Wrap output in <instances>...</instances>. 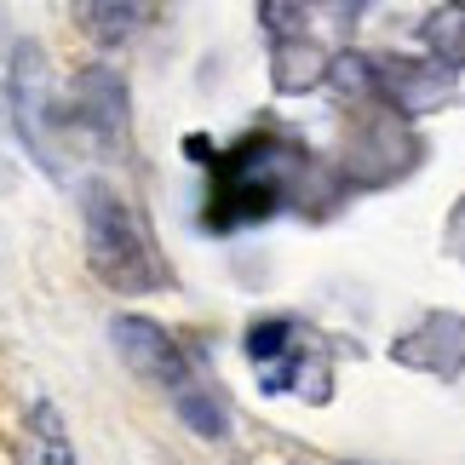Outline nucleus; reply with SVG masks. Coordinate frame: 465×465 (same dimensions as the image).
Segmentation results:
<instances>
[{
    "label": "nucleus",
    "mask_w": 465,
    "mask_h": 465,
    "mask_svg": "<svg viewBox=\"0 0 465 465\" xmlns=\"http://www.w3.org/2000/svg\"><path fill=\"white\" fill-rule=\"evenodd\" d=\"M414 161H420V138L408 133L402 115L362 110V127H356V138H351V155H345L339 184L345 190H380V184H397Z\"/></svg>",
    "instance_id": "5"
},
{
    "label": "nucleus",
    "mask_w": 465,
    "mask_h": 465,
    "mask_svg": "<svg viewBox=\"0 0 465 465\" xmlns=\"http://www.w3.org/2000/svg\"><path fill=\"white\" fill-rule=\"evenodd\" d=\"M442 253H449L454 264H465V195L454 202V213H449V224H442Z\"/></svg>",
    "instance_id": "14"
},
{
    "label": "nucleus",
    "mask_w": 465,
    "mask_h": 465,
    "mask_svg": "<svg viewBox=\"0 0 465 465\" xmlns=\"http://www.w3.org/2000/svg\"><path fill=\"white\" fill-rule=\"evenodd\" d=\"M6 75H12V41L0 35V115H6Z\"/></svg>",
    "instance_id": "15"
},
{
    "label": "nucleus",
    "mask_w": 465,
    "mask_h": 465,
    "mask_svg": "<svg viewBox=\"0 0 465 465\" xmlns=\"http://www.w3.org/2000/svg\"><path fill=\"white\" fill-rule=\"evenodd\" d=\"M259 17H264V29H271V86H276L282 98L316 93V86L328 81V58H333V52L311 35L305 6H288V0H264Z\"/></svg>",
    "instance_id": "4"
},
{
    "label": "nucleus",
    "mask_w": 465,
    "mask_h": 465,
    "mask_svg": "<svg viewBox=\"0 0 465 465\" xmlns=\"http://www.w3.org/2000/svg\"><path fill=\"white\" fill-rule=\"evenodd\" d=\"M373 81H380V110L391 115H431L454 98V75L437 69L431 58H373Z\"/></svg>",
    "instance_id": "8"
},
{
    "label": "nucleus",
    "mask_w": 465,
    "mask_h": 465,
    "mask_svg": "<svg viewBox=\"0 0 465 465\" xmlns=\"http://www.w3.org/2000/svg\"><path fill=\"white\" fill-rule=\"evenodd\" d=\"M173 414L184 420L195 437H207V442L230 437V402H224V391L213 380H202V373H195L184 391H173Z\"/></svg>",
    "instance_id": "10"
},
{
    "label": "nucleus",
    "mask_w": 465,
    "mask_h": 465,
    "mask_svg": "<svg viewBox=\"0 0 465 465\" xmlns=\"http://www.w3.org/2000/svg\"><path fill=\"white\" fill-rule=\"evenodd\" d=\"M351 465H356V460H351Z\"/></svg>",
    "instance_id": "16"
},
{
    "label": "nucleus",
    "mask_w": 465,
    "mask_h": 465,
    "mask_svg": "<svg viewBox=\"0 0 465 465\" xmlns=\"http://www.w3.org/2000/svg\"><path fill=\"white\" fill-rule=\"evenodd\" d=\"M242 351H247V362L259 368V385L271 391V397H288V391H299V397H311V402L333 397V356L322 345V333L305 328V322L259 316L253 328H247Z\"/></svg>",
    "instance_id": "3"
},
{
    "label": "nucleus",
    "mask_w": 465,
    "mask_h": 465,
    "mask_svg": "<svg viewBox=\"0 0 465 465\" xmlns=\"http://www.w3.org/2000/svg\"><path fill=\"white\" fill-rule=\"evenodd\" d=\"M69 127H81L86 138H98V144H115L121 133H127V81L115 75V69L93 64L86 75L75 81V98H69Z\"/></svg>",
    "instance_id": "9"
},
{
    "label": "nucleus",
    "mask_w": 465,
    "mask_h": 465,
    "mask_svg": "<svg viewBox=\"0 0 465 465\" xmlns=\"http://www.w3.org/2000/svg\"><path fill=\"white\" fill-rule=\"evenodd\" d=\"M202 161H207V213H202L207 230L264 224L288 207L339 202V195H345L339 173H328L299 138L276 133V127L247 133L230 150H213Z\"/></svg>",
    "instance_id": "1"
},
{
    "label": "nucleus",
    "mask_w": 465,
    "mask_h": 465,
    "mask_svg": "<svg viewBox=\"0 0 465 465\" xmlns=\"http://www.w3.org/2000/svg\"><path fill=\"white\" fill-rule=\"evenodd\" d=\"M110 339H115V351H121V362H127L144 385H155V391H184L195 373V356L178 345V339L161 328V322H150V316H115L110 322Z\"/></svg>",
    "instance_id": "6"
},
{
    "label": "nucleus",
    "mask_w": 465,
    "mask_h": 465,
    "mask_svg": "<svg viewBox=\"0 0 465 465\" xmlns=\"http://www.w3.org/2000/svg\"><path fill=\"white\" fill-rule=\"evenodd\" d=\"M391 362L425 380L454 385L465 373V316L460 311H425L408 333L391 339Z\"/></svg>",
    "instance_id": "7"
},
{
    "label": "nucleus",
    "mask_w": 465,
    "mask_h": 465,
    "mask_svg": "<svg viewBox=\"0 0 465 465\" xmlns=\"http://www.w3.org/2000/svg\"><path fill=\"white\" fill-rule=\"evenodd\" d=\"M75 17L98 41H127V35H138L155 17V6H138V0H127V6H75Z\"/></svg>",
    "instance_id": "12"
},
{
    "label": "nucleus",
    "mask_w": 465,
    "mask_h": 465,
    "mask_svg": "<svg viewBox=\"0 0 465 465\" xmlns=\"http://www.w3.org/2000/svg\"><path fill=\"white\" fill-rule=\"evenodd\" d=\"M29 431H35V449H41V465H75V449L64 437V420L52 402H35L29 408Z\"/></svg>",
    "instance_id": "13"
},
{
    "label": "nucleus",
    "mask_w": 465,
    "mask_h": 465,
    "mask_svg": "<svg viewBox=\"0 0 465 465\" xmlns=\"http://www.w3.org/2000/svg\"><path fill=\"white\" fill-rule=\"evenodd\" d=\"M81 219H86V264L104 288L115 293H161L173 282L167 259L155 247L150 219L138 213L127 190H115L110 178H86L81 190Z\"/></svg>",
    "instance_id": "2"
},
{
    "label": "nucleus",
    "mask_w": 465,
    "mask_h": 465,
    "mask_svg": "<svg viewBox=\"0 0 465 465\" xmlns=\"http://www.w3.org/2000/svg\"><path fill=\"white\" fill-rule=\"evenodd\" d=\"M420 41H425L437 69L460 75L465 69V6H431L420 17Z\"/></svg>",
    "instance_id": "11"
}]
</instances>
